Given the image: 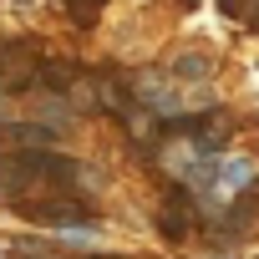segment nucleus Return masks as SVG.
Returning a JSON list of instances; mask_svg holds the SVG:
<instances>
[{"mask_svg": "<svg viewBox=\"0 0 259 259\" xmlns=\"http://www.w3.org/2000/svg\"><path fill=\"white\" fill-rule=\"evenodd\" d=\"M61 133L46 122H6L0 127V148H31V153H56Z\"/></svg>", "mask_w": 259, "mask_h": 259, "instance_id": "nucleus-5", "label": "nucleus"}, {"mask_svg": "<svg viewBox=\"0 0 259 259\" xmlns=\"http://www.w3.org/2000/svg\"><path fill=\"white\" fill-rule=\"evenodd\" d=\"M41 66V41H0V92H26Z\"/></svg>", "mask_w": 259, "mask_h": 259, "instance_id": "nucleus-3", "label": "nucleus"}, {"mask_svg": "<svg viewBox=\"0 0 259 259\" xmlns=\"http://www.w3.org/2000/svg\"><path fill=\"white\" fill-rule=\"evenodd\" d=\"M213 259H239V254H213Z\"/></svg>", "mask_w": 259, "mask_h": 259, "instance_id": "nucleus-14", "label": "nucleus"}, {"mask_svg": "<svg viewBox=\"0 0 259 259\" xmlns=\"http://www.w3.org/2000/svg\"><path fill=\"white\" fill-rule=\"evenodd\" d=\"M11 259H66V254H56V249H46V244H16Z\"/></svg>", "mask_w": 259, "mask_h": 259, "instance_id": "nucleus-12", "label": "nucleus"}, {"mask_svg": "<svg viewBox=\"0 0 259 259\" xmlns=\"http://www.w3.org/2000/svg\"><path fill=\"white\" fill-rule=\"evenodd\" d=\"M71 81H76V66H71V61H41L31 87H41V97H66Z\"/></svg>", "mask_w": 259, "mask_h": 259, "instance_id": "nucleus-8", "label": "nucleus"}, {"mask_svg": "<svg viewBox=\"0 0 259 259\" xmlns=\"http://www.w3.org/2000/svg\"><path fill=\"white\" fill-rule=\"evenodd\" d=\"M213 71V56H203V51H183V56H173V76L178 81H203Z\"/></svg>", "mask_w": 259, "mask_h": 259, "instance_id": "nucleus-9", "label": "nucleus"}, {"mask_svg": "<svg viewBox=\"0 0 259 259\" xmlns=\"http://www.w3.org/2000/svg\"><path fill=\"white\" fill-rule=\"evenodd\" d=\"M81 163L61 153H31V148H0V193L11 198H36V193H66L81 183Z\"/></svg>", "mask_w": 259, "mask_h": 259, "instance_id": "nucleus-1", "label": "nucleus"}, {"mask_svg": "<svg viewBox=\"0 0 259 259\" xmlns=\"http://www.w3.org/2000/svg\"><path fill=\"white\" fill-rule=\"evenodd\" d=\"M224 6V16H234V21H249L254 31H259V0H219Z\"/></svg>", "mask_w": 259, "mask_h": 259, "instance_id": "nucleus-10", "label": "nucleus"}, {"mask_svg": "<svg viewBox=\"0 0 259 259\" xmlns=\"http://www.w3.org/2000/svg\"><path fill=\"white\" fill-rule=\"evenodd\" d=\"M133 102L148 107L153 117H178V112H183V97H178L173 87H163L158 76H143V81L133 87Z\"/></svg>", "mask_w": 259, "mask_h": 259, "instance_id": "nucleus-7", "label": "nucleus"}, {"mask_svg": "<svg viewBox=\"0 0 259 259\" xmlns=\"http://www.w3.org/2000/svg\"><path fill=\"white\" fill-rule=\"evenodd\" d=\"M254 178H259V163H254L249 153H234V158H219V163H213V188H208V193H213V198H239Z\"/></svg>", "mask_w": 259, "mask_h": 259, "instance_id": "nucleus-4", "label": "nucleus"}, {"mask_svg": "<svg viewBox=\"0 0 259 259\" xmlns=\"http://www.w3.org/2000/svg\"><path fill=\"white\" fill-rule=\"evenodd\" d=\"M102 6H107V0H66V11H71V16H76V26H92V21H97V11H102Z\"/></svg>", "mask_w": 259, "mask_h": 259, "instance_id": "nucleus-11", "label": "nucleus"}, {"mask_svg": "<svg viewBox=\"0 0 259 259\" xmlns=\"http://www.w3.org/2000/svg\"><path fill=\"white\" fill-rule=\"evenodd\" d=\"M87 259H127V254H87Z\"/></svg>", "mask_w": 259, "mask_h": 259, "instance_id": "nucleus-13", "label": "nucleus"}, {"mask_svg": "<svg viewBox=\"0 0 259 259\" xmlns=\"http://www.w3.org/2000/svg\"><path fill=\"white\" fill-rule=\"evenodd\" d=\"M16 213L31 219V224H51V229H76V234H92L97 229V213L71 198V193H36V198H16Z\"/></svg>", "mask_w": 259, "mask_h": 259, "instance_id": "nucleus-2", "label": "nucleus"}, {"mask_svg": "<svg viewBox=\"0 0 259 259\" xmlns=\"http://www.w3.org/2000/svg\"><path fill=\"white\" fill-rule=\"evenodd\" d=\"M158 229H163L168 239H183V234L193 229V193H188L183 183H173V188H168L163 213H158Z\"/></svg>", "mask_w": 259, "mask_h": 259, "instance_id": "nucleus-6", "label": "nucleus"}]
</instances>
